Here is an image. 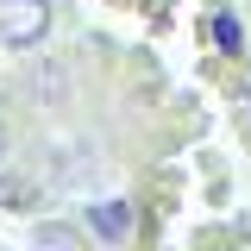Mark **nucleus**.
Segmentation results:
<instances>
[{
	"instance_id": "obj_1",
	"label": "nucleus",
	"mask_w": 251,
	"mask_h": 251,
	"mask_svg": "<svg viewBox=\"0 0 251 251\" xmlns=\"http://www.w3.org/2000/svg\"><path fill=\"white\" fill-rule=\"evenodd\" d=\"M50 38V0H0V44L31 50Z\"/></svg>"
},
{
	"instance_id": "obj_2",
	"label": "nucleus",
	"mask_w": 251,
	"mask_h": 251,
	"mask_svg": "<svg viewBox=\"0 0 251 251\" xmlns=\"http://www.w3.org/2000/svg\"><path fill=\"white\" fill-rule=\"evenodd\" d=\"M132 226H138V214H132V201H120V195H100V201L82 207V232L100 239V245H113V251L132 239Z\"/></svg>"
},
{
	"instance_id": "obj_3",
	"label": "nucleus",
	"mask_w": 251,
	"mask_h": 251,
	"mask_svg": "<svg viewBox=\"0 0 251 251\" xmlns=\"http://www.w3.org/2000/svg\"><path fill=\"white\" fill-rule=\"evenodd\" d=\"M207 38H214V50H220V57H245V25H239V13H232V6H214Z\"/></svg>"
},
{
	"instance_id": "obj_4",
	"label": "nucleus",
	"mask_w": 251,
	"mask_h": 251,
	"mask_svg": "<svg viewBox=\"0 0 251 251\" xmlns=\"http://www.w3.org/2000/svg\"><path fill=\"white\" fill-rule=\"evenodd\" d=\"M31 251H82V226L75 220H38L31 226Z\"/></svg>"
},
{
	"instance_id": "obj_5",
	"label": "nucleus",
	"mask_w": 251,
	"mask_h": 251,
	"mask_svg": "<svg viewBox=\"0 0 251 251\" xmlns=\"http://www.w3.org/2000/svg\"><path fill=\"white\" fill-rule=\"evenodd\" d=\"M0 163H6V120H0Z\"/></svg>"
}]
</instances>
